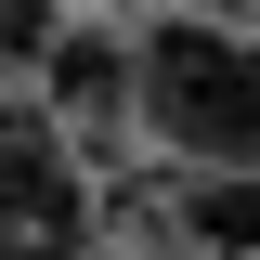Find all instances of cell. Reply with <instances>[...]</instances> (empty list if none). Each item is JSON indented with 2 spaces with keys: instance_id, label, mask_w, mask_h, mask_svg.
<instances>
[{
  "instance_id": "obj_1",
  "label": "cell",
  "mask_w": 260,
  "mask_h": 260,
  "mask_svg": "<svg viewBox=\"0 0 260 260\" xmlns=\"http://www.w3.org/2000/svg\"><path fill=\"white\" fill-rule=\"evenodd\" d=\"M143 130L195 182H260V39L208 26V13H156L143 26Z\"/></svg>"
},
{
  "instance_id": "obj_2",
  "label": "cell",
  "mask_w": 260,
  "mask_h": 260,
  "mask_svg": "<svg viewBox=\"0 0 260 260\" xmlns=\"http://www.w3.org/2000/svg\"><path fill=\"white\" fill-rule=\"evenodd\" d=\"M52 117H78V130H117L130 104H143V39L130 26H78L65 13V39H52Z\"/></svg>"
},
{
  "instance_id": "obj_3",
  "label": "cell",
  "mask_w": 260,
  "mask_h": 260,
  "mask_svg": "<svg viewBox=\"0 0 260 260\" xmlns=\"http://www.w3.org/2000/svg\"><path fill=\"white\" fill-rule=\"evenodd\" d=\"M182 247L195 260H260V182H182Z\"/></svg>"
}]
</instances>
